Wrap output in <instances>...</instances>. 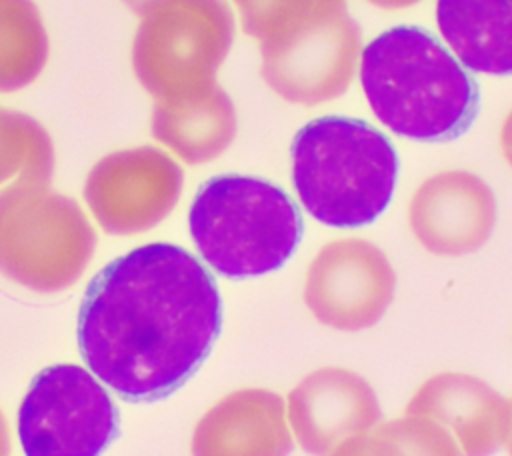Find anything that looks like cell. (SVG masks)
<instances>
[{
    "label": "cell",
    "mask_w": 512,
    "mask_h": 456,
    "mask_svg": "<svg viewBox=\"0 0 512 456\" xmlns=\"http://www.w3.org/2000/svg\"><path fill=\"white\" fill-rule=\"evenodd\" d=\"M184 184L180 166L156 148L106 156L88 176L86 202L112 234H134L162 222L176 206Z\"/></svg>",
    "instance_id": "obj_10"
},
{
    "label": "cell",
    "mask_w": 512,
    "mask_h": 456,
    "mask_svg": "<svg viewBox=\"0 0 512 456\" xmlns=\"http://www.w3.org/2000/svg\"><path fill=\"white\" fill-rule=\"evenodd\" d=\"M396 272L388 256L362 238H342L320 248L308 266L304 302L328 328L358 332L388 310Z\"/></svg>",
    "instance_id": "obj_9"
},
{
    "label": "cell",
    "mask_w": 512,
    "mask_h": 456,
    "mask_svg": "<svg viewBox=\"0 0 512 456\" xmlns=\"http://www.w3.org/2000/svg\"><path fill=\"white\" fill-rule=\"evenodd\" d=\"M222 322L212 274L184 248L138 246L106 264L78 312L88 370L128 402L180 388L208 356Z\"/></svg>",
    "instance_id": "obj_1"
},
{
    "label": "cell",
    "mask_w": 512,
    "mask_h": 456,
    "mask_svg": "<svg viewBox=\"0 0 512 456\" xmlns=\"http://www.w3.org/2000/svg\"><path fill=\"white\" fill-rule=\"evenodd\" d=\"M398 176L390 140L356 118L324 116L292 142V182L306 212L326 226L354 228L388 206Z\"/></svg>",
    "instance_id": "obj_3"
},
{
    "label": "cell",
    "mask_w": 512,
    "mask_h": 456,
    "mask_svg": "<svg viewBox=\"0 0 512 456\" xmlns=\"http://www.w3.org/2000/svg\"><path fill=\"white\" fill-rule=\"evenodd\" d=\"M436 24L468 70L512 74V0H436Z\"/></svg>",
    "instance_id": "obj_16"
},
{
    "label": "cell",
    "mask_w": 512,
    "mask_h": 456,
    "mask_svg": "<svg viewBox=\"0 0 512 456\" xmlns=\"http://www.w3.org/2000/svg\"><path fill=\"white\" fill-rule=\"evenodd\" d=\"M408 222L424 250L438 256L472 254L492 236L496 198L474 172L444 170L416 188Z\"/></svg>",
    "instance_id": "obj_11"
},
{
    "label": "cell",
    "mask_w": 512,
    "mask_h": 456,
    "mask_svg": "<svg viewBox=\"0 0 512 456\" xmlns=\"http://www.w3.org/2000/svg\"><path fill=\"white\" fill-rule=\"evenodd\" d=\"M16 172L24 180L46 182L52 172V146L32 118L0 108V182Z\"/></svg>",
    "instance_id": "obj_18"
},
{
    "label": "cell",
    "mask_w": 512,
    "mask_h": 456,
    "mask_svg": "<svg viewBox=\"0 0 512 456\" xmlns=\"http://www.w3.org/2000/svg\"><path fill=\"white\" fill-rule=\"evenodd\" d=\"M10 452V438H8V428H6V420L0 414V456H8Z\"/></svg>",
    "instance_id": "obj_24"
},
{
    "label": "cell",
    "mask_w": 512,
    "mask_h": 456,
    "mask_svg": "<svg viewBox=\"0 0 512 456\" xmlns=\"http://www.w3.org/2000/svg\"><path fill=\"white\" fill-rule=\"evenodd\" d=\"M234 42V14L226 0H168L142 16L134 40V70L158 100H172L214 84Z\"/></svg>",
    "instance_id": "obj_6"
},
{
    "label": "cell",
    "mask_w": 512,
    "mask_h": 456,
    "mask_svg": "<svg viewBox=\"0 0 512 456\" xmlns=\"http://www.w3.org/2000/svg\"><path fill=\"white\" fill-rule=\"evenodd\" d=\"M500 146H502V154L506 158V162L512 168V110L508 112V116L502 122L500 128Z\"/></svg>",
    "instance_id": "obj_21"
},
{
    "label": "cell",
    "mask_w": 512,
    "mask_h": 456,
    "mask_svg": "<svg viewBox=\"0 0 512 456\" xmlns=\"http://www.w3.org/2000/svg\"><path fill=\"white\" fill-rule=\"evenodd\" d=\"M508 450H510V456H512V430H510V436H508Z\"/></svg>",
    "instance_id": "obj_25"
},
{
    "label": "cell",
    "mask_w": 512,
    "mask_h": 456,
    "mask_svg": "<svg viewBox=\"0 0 512 456\" xmlns=\"http://www.w3.org/2000/svg\"><path fill=\"white\" fill-rule=\"evenodd\" d=\"M188 226L204 262L226 278L280 268L302 236V218L288 194L240 174L204 182L190 206Z\"/></svg>",
    "instance_id": "obj_4"
},
{
    "label": "cell",
    "mask_w": 512,
    "mask_h": 456,
    "mask_svg": "<svg viewBox=\"0 0 512 456\" xmlns=\"http://www.w3.org/2000/svg\"><path fill=\"white\" fill-rule=\"evenodd\" d=\"M360 84L388 130L422 142L466 132L480 102L468 72L430 32L416 26L390 28L362 50Z\"/></svg>",
    "instance_id": "obj_2"
},
{
    "label": "cell",
    "mask_w": 512,
    "mask_h": 456,
    "mask_svg": "<svg viewBox=\"0 0 512 456\" xmlns=\"http://www.w3.org/2000/svg\"><path fill=\"white\" fill-rule=\"evenodd\" d=\"M238 116L234 102L216 82L194 94L158 100L152 132L188 164L218 158L236 138Z\"/></svg>",
    "instance_id": "obj_15"
},
{
    "label": "cell",
    "mask_w": 512,
    "mask_h": 456,
    "mask_svg": "<svg viewBox=\"0 0 512 456\" xmlns=\"http://www.w3.org/2000/svg\"><path fill=\"white\" fill-rule=\"evenodd\" d=\"M118 434V410L102 382L76 364L38 372L18 410L26 456H100Z\"/></svg>",
    "instance_id": "obj_7"
},
{
    "label": "cell",
    "mask_w": 512,
    "mask_h": 456,
    "mask_svg": "<svg viewBox=\"0 0 512 456\" xmlns=\"http://www.w3.org/2000/svg\"><path fill=\"white\" fill-rule=\"evenodd\" d=\"M286 416L304 452L328 456L342 440L368 432L382 420L374 388L346 368H318L288 394Z\"/></svg>",
    "instance_id": "obj_12"
},
{
    "label": "cell",
    "mask_w": 512,
    "mask_h": 456,
    "mask_svg": "<svg viewBox=\"0 0 512 456\" xmlns=\"http://www.w3.org/2000/svg\"><path fill=\"white\" fill-rule=\"evenodd\" d=\"M404 414L442 424L458 442L462 456L496 454L512 430V402L470 374L442 372L428 378L414 392Z\"/></svg>",
    "instance_id": "obj_13"
},
{
    "label": "cell",
    "mask_w": 512,
    "mask_h": 456,
    "mask_svg": "<svg viewBox=\"0 0 512 456\" xmlns=\"http://www.w3.org/2000/svg\"><path fill=\"white\" fill-rule=\"evenodd\" d=\"M346 0H234L242 28L260 44L290 38Z\"/></svg>",
    "instance_id": "obj_19"
},
{
    "label": "cell",
    "mask_w": 512,
    "mask_h": 456,
    "mask_svg": "<svg viewBox=\"0 0 512 456\" xmlns=\"http://www.w3.org/2000/svg\"><path fill=\"white\" fill-rule=\"evenodd\" d=\"M48 58V38L32 0H0V90L34 82Z\"/></svg>",
    "instance_id": "obj_17"
},
{
    "label": "cell",
    "mask_w": 512,
    "mask_h": 456,
    "mask_svg": "<svg viewBox=\"0 0 512 456\" xmlns=\"http://www.w3.org/2000/svg\"><path fill=\"white\" fill-rule=\"evenodd\" d=\"M328 456H428L406 416L342 440Z\"/></svg>",
    "instance_id": "obj_20"
},
{
    "label": "cell",
    "mask_w": 512,
    "mask_h": 456,
    "mask_svg": "<svg viewBox=\"0 0 512 456\" xmlns=\"http://www.w3.org/2000/svg\"><path fill=\"white\" fill-rule=\"evenodd\" d=\"M366 2H370L382 10H402V8H410V6L418 4L420 0H366Z\"/></svg>",
    "instance_id": "obj_22"
},
{
    "label": "cell",
    "mask_w": 512,
    "mask_h": 456,
    "mask_svg": "<svg viewBox=\"0 0 512 456\" xmlns=\"http://www.w3.org/2000/svg\"><path fill=\"white\" fill-rule=\"evenodd\" d=\"M96 238L82 210L44 182L22 180L0 192V272L14 282L58 292L86 268Z\"/></svg>",
    "instance_id": "obj_5"
},
{
    "label": "cell",
    "mask_w": 512,
    "mask_h": 456,
    "mask_svg": "<svg viewBox=\"0 0 512 456\" xmlns=\"http://www.w3.org/2000/svg\"><path fill=\"white\" fill-rule=\"evenodd\" d=\"M292 448L286 402L264 388L230 392L192 434V456H288Z\"/></svg>",
    "instance_id": "obj_14"
},
{
    "label": "cell",
    "mask_w": 512,
    "mask_h": 456,
    "mask_svg": "<svg viewBox=\"0 0 512 456\" xmlns=\"http://www.w3.org/2000/svg\"><path fill=\"white\" fill-rule=\"evenodd\" d=\"M362 32L346 4L290 38L262 44V78L286 102L318 106L340 98L356 72Z\"/></svg>",
    "instance_id": "obj_8"
},
{
    "label": "cell",
    "mask_w": 512,
    "mask_h": 456,
    "mask_svg": "<svg viewBox=\"0 0 512 456\" xmlns=\"http://www.w3.org/2000/svg\"><path fill=\"white\" fill-rule=\"evenodd\" d=\"M134 12H138L140 16H144L146 12H150L152 8H156V6H160V4H164V2H168V0H124Z\"/></svg>",
    "instance_id": "obj_23"
}]
</instances>
